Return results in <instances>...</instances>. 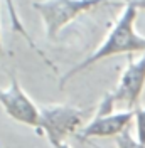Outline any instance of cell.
I'll list each match as a JSON object with an SVG mask.
<instances>
[{
	"label": "cell",
	"mask_w": 145,
	"mask_h": 148,
	"mask_svg": "<svg viewBox=\"0 0 145 148\" xmlns=\"http://www.w3.org/2000/svg\"><path fill=\"white\" fill-rule=\"evenodd\" d=\"M137 15H138V9L135 5L125 2V7L122 10L120 17L117 18L115 25L110 29L105 40L95 49V52H91L84 61H81L79 64H76L72 69H69L64 74L59 81V86H64L69 79L83 73L84 69L98 64L108 57H115L120 54L130 56L135 52H145V36L138 34L135 30Z\"/></svg>",
	"instance_id": "obj_1"
},
{
	"label": "cell",
	"mask_w": 145,
	"mask_h": 148,
	"mask_svg": "<svg viewBox=\"0 0 145 148\" xmlns=\"http://www.w3.org/2000/svg\"><path fill=\"white\" fill-rule=\"evenodd\" d=\"M145 88V52H140V57L128 56V62L118 79V84L113 91H110L100 101L96 114L111 113L118 103L125 104L128 110L138 108Z\"/></svg>",
	"instance_id": "obj_2"
},
{
	"label": "cell",
	"mask_w": 145,
	"mask_h": 148,
	"mask_svg": "<svg viewBox=\"0 0 145 148\" xmlns=\"http://www.w3.org/2000/svg\"><path fill=\"white\" fill-rule=\"evenodd\" d=\"M110 2L117 0H37L32 3V7L42 18L47 37L54 40L57 34L79 15L96 7H103Z\"/></svg>",
	"instance_id": "obj_3"
},
{
	"label": "cell",
	"mask_w": 145,
	"mask_h": 148,
	"mask_svg": "<svg viewBox=\"0 0 145 148\" xmlns=\"http://www.w3.org/2000/svg\"><path fill=\"white\" fill-rule=\"evenodd\" d=\"M84 111L69 104H47L41 108V126L39 131L44 135L49 145L54 148L66 143L69 136H76L84 126Z\"/></svg>",
	"instance_id": "obj_4"
},
{
	"label": "cell",
	"mask_w": 145,
	"mask_h": 148,
	"mask_svg": "<svg viewBox=\"0 0 145 148\" xmlns=\"http://www.w3.org/2000/svg\"><path fill=\"white\" fill-rule=\"evenodd\" d=\"M0 106L9 118L39 131L41 108L29 98V94L22 89V86L14 76L10 77L9 86L0 89Z\"/></svg>",
	"instance_id": "obj_5"
},
{
	"label": "cell",
	"mask_w": 145,
	"mask_h": 148,
	"mask_svg": "<svg viewBox=\"0 0 145 148\" xmlns=\"http://www.w3.org/2000/svg\"><path fill=\"white\" fill-rule=\"evenodd\" d=\"M133 116H135V110L95 114L93 120L86 123L76 136L81 141L90 138H117L123 131L130 130V126L133 125Z\"/></svg>",
	"instance_id": "obj_6"
},
{
	"label": "cell",
	"mask_w": 145,
	"mask_h": 148,
	"mask_svg": "<svg viewBox=\"0 0 145 148\" xmlns=\"http://www.w3.org/2000/svg\"><path fill=\"white\" fill-rule=\"evenodd\" d=\"M3 3H5V7H7V12H9V18H10V25H12V30L15 32V34H19V36L22 37L26 42L29 44V47L36 52L42 61H44L46 64L49 66L52 71H56V66L49 61V57L46 56L44 51H41V47H37L36 44V40L32 39V36L27 32V29H26V25L22 24V20H20V15H19V12H17V7H15V2L14 0H3Z\"/></svg>",
	"instance_id": "obj_7"
},
{
	"label": "cell",
	"mask_w": 145,
	"mask_h": 148,
	"mask_svg": "<svg viewBox=\"0 0 145 148\" xmlns=\"http://www.w3.org/2000/svg\"><path fill=\"white\" fill-rule=\"evenodd\" d=\"M133 125H135V138L145 145V106L135 108V116H133Z\"/></svg>",
	"instance_id": "obj_8"
},
{
	"label": "cell",
	"mask_w": 145,
	"mask_h": 148,
	"mask_svg": "<svg viewBox=\"0 0 145 148\" xmlns=\"http://www.w3.org/2000/svg\"><path fill=\"white\" fill-rule=\"evenodd\" d=\"M115 145H117V148H145L144 143H140L130 133V130L123 131L122 135H118L117 138H115Z\"/></svg>",
	"instance_id": "obj_9"
},
{
	"label": "cell",
	"mask_w": 145,
	"mask_h": 148,
	"mask_svg": "<svg viewBox=\"0 0 145 148\" xmlns=\"http://www.w3.org/2000/svg\"><path fill=\"white\" fill-rule=\"evenodd\" d=\"M125 2L135 5L137 9H138V12H140V10H145V0H125Z\"/></svg>",
	"instance_id": "obj_10"
},
{
	"label": "cell",
	"mask_w": 145,
	"mask_h": 148,
	"mask_svg": "<svg viewBox=\"0 0 145 148\" xmlns=\"http://www.w3.org/2000/svg\"><path fill=\"white\" fill-rule=\"evenodd\" d=\"M54 148H71V147H69V143L66 141V143H61V145H57V147H54Z\"/></svg>",
	"instance_id": "obj_11"
},
{
	"label": "cell",
	"mask_w": 145,
	"mask_h": 148,
	"mask_svg": "<svg viewBox=\"0 0 145 148\" xmlns=\"http://www.w3.org/2000/svg\"><path fill=\"white\" fill-rule=\"evenodd\" d=\"M0 54H3V46H2V30H0Z\"/></svg>",
	"instance_id": "obj_12"
}]
</instances>
